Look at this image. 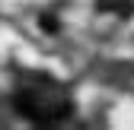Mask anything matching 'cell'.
Instances as JSON below:
<instances>
[{"label":"cell","mask_w":134,"mask_h":130,"mask_svg":"<svg viewBox=\"0 0 134 130\" xmlns=\"http://www.w3.org/2000/svg\"><path fill=\"white\" fill-rule=\"evenodd\" d=\"M13 102L35 124H58L64 118H70V99L58 86H23Z\"/></svg>","instance_id":"6da1fadb"},{"label":"cell","mask_w":134,"mask_h":130,"mask_svg":"<svg viewBox=\"0 0 134 130\" xmlns=\"http://www.w3.org/2000/svg\"><path fill=\"white\" fill-rule=\"evenodd\" d=\"M42 29H48V32H54V29H58V22L51 19V16H42Z\"/></svg>","instance_id":"7a4b0ae2"}]
</instances>
